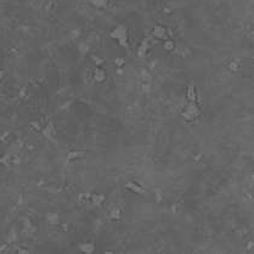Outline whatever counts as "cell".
I'll list each match as a JSON object with an SVG mask.
<instances>
[{"label":"cell","instance_id":"obj_1","mask_svg":"<svg viewBox=\"0 0 254 254\" xmlns=\"http://www.w3.org/2000/svg\"><path fill=\"white\" fill-rule=\"evenodd\" d=\"M200 114H201V108L197 106L196 101H193V102L189 101V104L186 105V107H185V110H184V112H183V117L185 118V120L192 122V120H195V118H197Z\"/></svg>","mask_w":254,"mask_h":254},{"label":"cell","instance_id":"obj_2","mask_svg":"<svg viewBox=\"0 0 254 254\" xmlns=\"http://www.w3.org/2000/svg\"><path fill=\"white\" fill-rule=\"evenodd\" d=\"M114 39H118V41H119V44L122 45V46H128V43H127V29L124 28V27H118V28H116L113 32H112V34H111Z\"/></svg>","mask_w":254,"mask_h":254},{"label":"cell","instance_id":"obj_3","mask_svg":"<svg viewBox=\"0 0 254 254\" xmlns=\"http://www.w3.org/2000/svg\"><path fill=\"white\" fill-rule=\"evenodd\" d=\"M152 34H153V37H156L157 39H160V40H165V39H168L165 27H163V26H160V25H157V26H154V27H153Z\"/></svg>","mask_w":254,"mask_h":254},{"label":"cell","instance_id":"obj_4","mask_svg":"<svg viewBox=\"0 0 254 254\" xmlns=\"http://www.w3.org/2000/svg\"><path fill=\"white\" fill-rule=\"evenodd\" d=\"M148 48H150V45H148V40H147V39H143V40L141 41L140 46H139L137 55H139L140 57H145V56H146V52H147V50H148Z\"/></svg>","mask_w":254,"mask_h":254},{"label":"cell","instance_id":"obj_5","mask_svg":"<svg viewBox=\"0 0 254 254\" xmlns=\"http://www.w3.org/2000/svg\"><path fill=\"white\" fill-rule=\"evenodd\" d=\"M196 97H197L196 89H195L193 85H190V87L187 88V91H186V99H187V101L193 102V101H196Z\"/></svg>","mask_w":254,"mask_h":254},{"label":"cell","instance_id":"obj_6","mask_svg":"<svg viewBox=\"0 0 254 254\" xmlns=\"http://www.w3.org/2000/svg\"><path fill=\"white\" fill-rule=\"evenodd\" d=\"M127 186H128L133 192H135V193H142V192H143V189L141 187V185H137V184H134V183H129Z\"/></svg>","mask_w":254,"mask_h":254},{"label":"cell","instance_id":"obj_7","mask_svg":"<svg viewBox=\"0 0 254 254\" xmlns=\"http://www.w3.org/2000/svg\"><path fill=\"white\" fill-rule=\"evenodd\" d=\"M163 48H164L167 51H173V50H175V43H174L172 39H167V40L164 41Z\"/></svg>","mask_w":254,"mask_h":254},{"label":"cell","instance_id":"obj_8","mask_svg":"<svg viewBox=\"0 0 254 254\" xmlns=\"http://www.w3.org/2000/svg\"><path fill=\"white\" fill-rule=\"evenodd\" d=\"M94 75H95V79H96V80L102 81V80L105 79V73H104L102 69H99V68H97V69L95 71V74H94Z\"/></svg>","mask_w":254,"mask_h":254},{"label":"cell","instance_id":"obj_9","mask_svg":"<svg viewBox=\"0 0 254 254\" xmlns=\"http://www.w3.org/2000/svg\"><path fill=\"white\" fill-rule=\"evenodd\" d=\"M229 68H230V71L236 72V71H238V69H239V64H238L236 61H231V62L229 63Z\"/></svg>","mask_w":254,"mask_h":254},{"label":"cell","instance_id":"obj_10","mask_svg":"<svg viewBox=\"0 0 254 254\" xmlns=\"http://www.w3.org/2000/svg\"><path fill=\"white\" fill-rule=\"evenodd\" d=\"M102 198H104L102 196H100V197H97V196H94V198H93V201H94V203H95V204H96V203L99 204V203H100V202L102 201Z\"/></svg>","mask_w":254,"mask_h":254}]
</instances>
